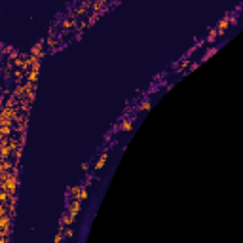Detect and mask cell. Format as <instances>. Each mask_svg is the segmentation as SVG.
Listing matches in <instances>:
<instances>
[{"label":"cell","mask_w":243,"mask_h":243,"mask_svg":"<svg viewBox=\"0 0 243 243\" xmlns=\"http://www.w3.org/2000/svg\"><path fill=\"white\" fill-rule=\"evenodd\" d=\"M15 188H17V177H15V173H12V175L2 173V190H6L10 196H15Z\"/></svg>","instance_id":"1"},{"label":"cell","mask_w":243,"mask_h":243,"mask_svg":"<svg viewBox=\"0 0 243 243\" xmlns=\"http://www.w3.org/2000/svg\"><path fill=\"white\" fill-rule=\"evenodd\" d=\"M106 160H108V154L105 152V154H103V156H101V160H99V162H97V165H95V169H97V171H99V169H103V165L106 163Z\"/></svg>","instance_id":"3"},{"label":"cell","mask_w":243,"mask_h":243,"mask_svg":"<svg viewBox=\"0 0 243 243\" xmlns=\"http://www.w3.org/2000/svg\"><path fill=\"white\" fill-rule=\"evenodd\" d=\"M0 215H2V237H8V232H10V219H8V213H6V207H2Z\"/></svg>","instance_id":"2"},{"label":"cell","mask_w":243,"mask_h":243,"mask_svg":"<svg viewBox=\"0 0 243 243\" xmlns=\"http://www.w3.org/2000/svg\"><path fill=\"white\" fill-rule=\"evenodd\" d=\"M72 234H74V230H72V228H70V226H69V228H66V230H65V236H66V237H70Z\"/></svg>","instance_id":"8"},{"label":"cell","mask_w":243,"mask_h":243,"mask_svg":"<svg viewBox=\"0 0 243 243\" xmlns=\"http://www.w3.org/2000/svg\"><path fill=\"white\" fill-rule=\"evenodd\" d=\"M131 127H133V122H131V120H126V122H123L122 126H120V129H122V131H129Z\"/></svg>","instance_id":"5"},{"label":"cell","mask_w":243,"mask_h":243,"mask_svg":"<svg viewBox=\"0 0 243 243\" xmlns=\"http://www.w3.org/2000/svg\"><path fill=\"white\" fill-rule=\"evenodd\" d=\"M63 228H61V232H57V236H55V243H61V241H63Z\"/></svg>","instance_id":"7"},{"label":"cell","mask_w":243,"mask_h":243,"mask_svg":"<svg viewBox=\"0 0 243 243\" xmlns=\"http://www.w3.org/2000/svg\"><path fill=\"white\" fill-rule=\"evenodd\" d=\"M150 106H152V101H144L143 105H141V110L146 112V110H150Z\"/></svg>","instance_id":"6"},{"label":"cell","mask_w":243,"mask_h":243,"mask_svg":"<svg viewBox=\"0 0 243 243\" xmlns=\"http://www.w3.org/2000/svg\"><path fill=\"white\" fill-rule=\"evenodd\" d=\"M40 53H42V46H34L32 48V51H30V55H32V57H36V59H40Z\"/></svg>","instance_id":"4"}]
</instances>
